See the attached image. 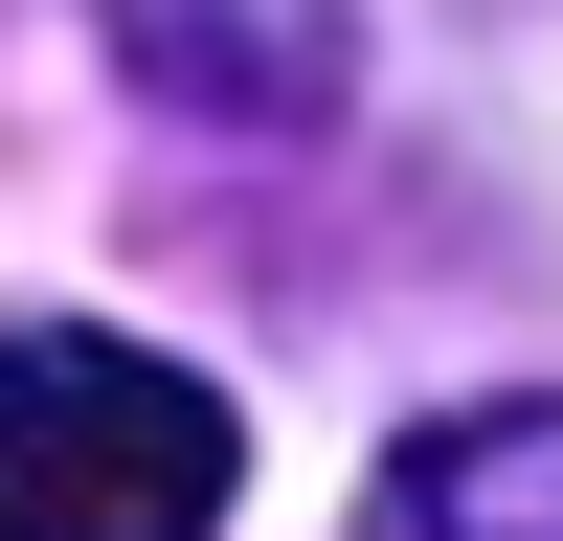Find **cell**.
Wrapping results in <instances>:
<instances>
[{
	"label": "cell",
	"instance_id": "1",
	"mask_svg": "<svg viewBox=\"0 0 563 541\" xmlns=\"http://www.w3.org/2000/svg\"><path fill=\"white\" fill-rule=\"evenodd\" d=\"M225 474H249L225 384L90 339V316H23L0 339V541H203Z\"/></svg>",
	"mask_w": 563,
	"mask_h": 541
},
{
	"label": "cell",
	"instance_id": "3",
	"mask_svg": "<svg viewBox=\"0 0 563 541\" xmlns=\"http://www.w3.org/2000/svg\"><path fill=\"white\" fill-rule=\"evenodd\" d=\"M361 541H563V384H541V406H451V429H406Z\"/></svg>",
	"mask_w": 563,
	"mask_h": 541
},
{
	"label": "cell",
	"instance_id": "2",
	"mask_svg": "<svg viewBox=\"0 0 563 541\" xmlns=\"http://www.w3.org/2000/svg\"><path fill=\"white\" fill-rule=\"evenodd\" d=\"M113 68L158 90L180 135H316L339 68H361V23L339 0H113Z\"/></svg>",
	"mask_w": 563,
	"mask_h": 541
}]
</instances>
